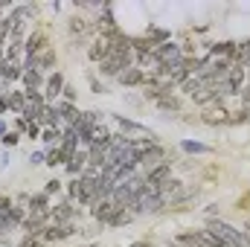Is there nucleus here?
Returning a JSON list of instances; mask_svg holds the SVG:
<instances>
[{
	"mask_svg": "<svg viewBox=\"0 0 250 247\" xmlns=\"http://www.w3.org/2000/svg\"><path fill=\"white\" fill-rule=\"evenodd\" d=\"M67 195H70V201H76L82 206H93V201H96V195H93V178H84V175L73 178L70 186H67Z\"/></svg>",
	"mask_w": 250,
	"mask_h": 247,
	"instance_id": "1",
	"label": "nucleus"
},
{
	"mask_svg": "<svg viewBox=\"0 0 250 247\" xmlns=\"http://www.w3.org/2000/svg\"><path fill=\"white\" fill-rule=\"evenodd\" d=\"M73 233H76L73 224H47V227L38 233V239H41V242H64V239H70Z\"/></svg>",
	"mask_w": 250,
	"mask_h": 247,
	"instance_id": "2",
	"label": "nucleus"
},
{
	"mask_svg": "<svg viewBox=\"0 0 250 247\" xmlns=\"http://www.w3.org/2000/svg\"><path fill=\"white\" fill-rule=\"evenodd\" d=\"M146 175V184L154 186V189H160V186L166 184V181H172V163H157L154 169H148V172H143Z\"/></svg>",
	"mask_w": 250,
	"mask_h": 247,
	"instance_id": "3",
	"label": "nucleus"
},
{
	"mask_svg": "<svg viewBox=\"0 0 250 247\" xmlns=\"http://www.w3.org/2000/svg\"><path fill=\"white\" fill-rule=\"evenodd\" d=\"M62 93H64V76L56 70V73H50L47 82H44V99H47V105H53V99L59 102Z\"/></svg>",
	"mask_w": 250,
	"mask_h": 247,
	"instance_id": "4",
	"label": "nucleus"
},
{
	"mask_svg": "<svg viewBox=\"0 0 250 247\" xmlns=\"http://www.w3.org/2000/svg\"><path fill=\"white\" fill-rule=\"evenodd\" d=\"M50 212H53V221H56V224H70V221L79 215V209L73 206V201H64L59 206H53Z\"/></svg>",
	"mask_w": 250,
	"mask_h": 247,
	"instance_id": "5",
	"label": "nucleus"
},
{
	"mask_svg": "<svg viewBox=\"0 0 250 247\" xmlns=\"http://www.w3.org/2000/svg\"><path fill=\"white\" fill-rule=\"evenodd\" d=\"M21 79H23V84H26V93L41 90V87H44V82H47V79H44V73H41V70H35V67H26Z\"/></svg>",
	"mask_w": 250,
	"mask_h": 247,
	"instance_id": "6",
	"label": "nucleus"
},
{
	"mask_svg": "<svg viewBox=\"0 0 250 247\" xmlns=\"http://www.w3.org/2000/svg\"><path fill=\"white\" fill-rule=\"evenodd\" d=\"M108 56H111V41H105V38L99 35V38H96V41L90 44V50H87V59L99 64V62H105Z\"/></svg>",
	"mask_w": 250,
	"mask_h": 247,
	"instance_id": "7",
	"label": "nucleus"
},
{
	"mask_svg": "<svg viewBox=\"0 0 250 247\" xmlns=\"http://www.w3.org/2000/svg\"><path fill=\"white\" fill-rule=\"evenodd\" d=\"M73 160V154H67L62 145H53V148H47V163L44 166H67Z\"/></svg>",
	"mask_w": 250,
	"mask_h": 247,
	"instance_id": "8",
	"label": "nucleus"
},
{
	"mask_svg": "<svg viewBox=\"0 0 250 247\" xmlns=\"http://www.w3.org/2000/svg\"><path fill=\"white\" fill-rule=\"evenodd\" d=\"M120 84H125V87L146 84V70H140V67H131V70H125L123 76H120Z\"/></svg>",
	"mask_w": 250,
	"mask_h": 247,
	"instance_id": "9",
	"label": "nucleus"
},
{
	"mask_svg": "<svg viewBox=\"0 0 250 247\" xmlns=\"http://www.w3.org/2000/svg\"><path fill=\"white\" fill-rule=\"evenodd\" d=\"M56 108H59L62 120L67 123V128H70V125H76V123H79V117H82V114H79V108H76L73 102H56Z\"/></svg>",
	"mask_w": 250,
	"mask_h": 247,
	"instance_id": "10",
	"label": "nucleus"
},
{
	"mask_svg": "<svg viewBox=\"0 0 250 247\" xmlns=\"http://www.w3.org/2000/svg\"><path fill=\"white\" fill-rule=\"evenodd\" d=\"M204 90H209V87H207V84H204V79H198V76H189L187 82H184V93L192 96V99H198Z\"/></svg>",
	"mask_w": 250,
	"mask_h": 247,
	"instance_id": "11",
	"label": "nucleus"
},
{
	"mask_svg": "<svg viewBox=\"0 0 250 247\" xmlns=\"http://www.w3.org/2000/svg\"><path fill=\"white\" fill-rule=\"evenodd\" d=\"M38 123L47 125V128H59V123H62V114H59V108H56V105H47V108L41 111Z\"/></svg>",
	"mask_w": 250,
	"mask_h": 247,
	"instance_id": "12",
	"label": "nucleus"
},
{
	"mask_svg": "<svg viewBox=\"0 0 250 247\" xmlns=\"http://www.w3.org/2000/svg\"><path fill=\"white\" fill-rule=\"evenodd\" d=\"M32 67L41 70V73H44V70H53V67H56V50H44L41 56H35V59H32Z\"/></svg>",
	"mask_w": 250,
	"mask_h": 247,
	"instance_id": "13",
	"label": "nucleus"
},
{
	"mask_svg": "<svg viewBox=\"0 0 250 247\" xmlns=\"http://www.w3.org/2000/svg\"><path fill=\"white\" fill-rule=\"evenodd\" d=\"M53 206H50V195L47 192H38V195H32L29 198V212H50Z\"/></svg>",
	"mask_w": 250,
	"mask_h": 247,
	"instance_id": "14",
	"label": "nucleus"
},
{
	"mask_svg": "<svg viewBox=\"0 0 250 247\" xmlns=\"http://www.w3.org/2000/svg\"><path fill=\"white\" fill-rule=\"evenodd\" d=\"M23 76V67H18V64H3V70H0V82H15V79H21Z\"/></svg>",
	"mask_w": 250,
	"mask_h": 247,
	"instance_id": "15",
	"label": "nucleus"
},
{
	"mask_svg": "<svg viewBox=\"0 0 250 247\" xmlns=\"http://www.w3.org/2000/svg\"><path fill=\"white\" fill-rule=\"evenodd\" d=\"M6 99H9V111L23 114V108H26V90H23V93H9Z\"/></svg>",
	"mask_w": 250,
	"mask_h": 247,
	"instance_id": "16",
	"label": "nucleus"
},
{
	"mask_svg": "<svg viewBox=\"0 0 250 247\" xmlns=\"http://www.w3.org/2000/svg\"><path fill=\"white\" fill-rule=\"evenodd\" d=\"M233 64H239V67H250V41L239 44V50H236V59H233Z\"/></svg>",
	"mask_w": 250,
	"mask_h": 247,
	"instance_id": "17",
	"label": "nucleus"
},
{
	"mask_svg": "<svg viewBox=\"0 0 250 247\" xmlns=\"http://www.w3.org/2000/svg\"><path fill=\"white\" fill-rule=\"evenodd\" d=\"M62 134H64V131H59V128H44V131H41V140L53 148V145H59V143H62Z\"/></svg>",
	"mask_w": 250,
	"mask_h": 247,
	"instance_id": "18",
	"label": "nucleus"
},
{
	"mask_svg": "<svg viewBox=\"0 0 250 247\" xmlns=\"http://www.w3.org/2000/svg\"><path fill=\"white\" fill-rule=\"evenodd\" d=\"M157 108L160 111H181V102H178V96H160Z\"/></svg>",
	"mask_w": 250,
	"mask_h": 247,
	"instance_id": "19",
	"label": "nucleus"
},
{
	"mask_svg": "<svg viewBox=\"0 0 250 247\" xmlns=\"http://www.w3.org/2000/svg\"><path fill=\"white\" fill-rule=\"evenodd\" d=\"M120 128L123 131H128V134H140V137H146V128L140 123H131V120H125V117H120Z\"/></svg>",
	"mask_w": 250,
	"mask_h": 247,
	"instance_id": "20",
	"label": "nucleus"
},
{
	"mask_svg": "<svg viewBox=\"0 0 250 247\" xmlns=\"http://www.w3.org/2000/svg\"><path fill=\"white\" fill-rule=\"evenodd\" d=\"M184 148L192 151V154H209V145H201V143H192V140H184Z\"/></svg>",
	"mask_w": 250,
	"mask_h": 247,
	"instance_id": "21",
	"label": "nucleus"
},
{
	"mask_svg": "<svg viewBox=\"0 0 250 247\" xmlns=\"http://www.w3.org/2000/svg\"><path fill=\"white\" fill-rule=\"evenodd\" d=\"M70 32H73V35H76V32L84 35V32H87V23H84L82 18H73V21H70Z\"/></svg>",
	"mask_w": 250,
	"mask_h": 247,
	"instance_id": "22",
	"label": "nucleus"
},
{
	"mask_svg": "<svg viewBox=\"0 0 250 247\" xmlns=\"http://www.w3.org/2000/svg\"><path fill=\"white\" fill-rule=\"evenodd\" d=\"M12 227H15V224H12L9 212H0V236H3V233H12Z\"/></svg>",
	"mask_w": 250,
	"mask_h": 247,
	"instance_id": "23",
	"label": "nucleus"
},
{
	"mask_svg": "<svg viewBox=\"0 0 250 247\" xmlns=\"http://www.w3.org/2000/svg\"><path fill=\"white\" fill-rule=\"evenodd\" d=\"M29 160L35 166H41V163H47V151H35V154H29Z\"/></svg>",
	"mask_w": 250,
	"mask_h": 247,
	"instance_id": "24",
	"label": "nucleus"
},
{
	"mask_svg": "<svg viewBox=\"0 0 250 247\" xmlns=\"http://www.w3.org/2000/svg\"><path fill=\"white\" fill-rule=\"evenodd\" d=\"M0 143H3V145H9V148H12V145H18V134H12V131H9V134H6V137H3V140H0Z\"/></svg>",
	"mask_w": 250,
	"mask_h": 247,
	"instance_id": "25",
	"label": "nucleus"
},
{
	"mask_svg": "<svg viewBox=\"0 0 250 247\" xmlns=\"http://www.w3.org/2000/svg\"><path fill=\"white\" fill-rule=\"evenodd\" d=\"M44 192H47V195H56V192H62V184H59V181H50Z\"/></svg>",
	"mask_w": 250,
	"mask_h": 247,
	"instance_id": "26",
	"label": "nucleus"
},
{
	"mask_svg": "<svg viewBox=\"0 0 250 247\" xmlns=\"http://www.w3.org/2000/svg\"><path fill=\"white\" fill-rule=\"evenodd\" d=\"M64 102H76V90L70 84H64Z\"/></svg>",
	"mask_w": 250,
	"mask_h": 247,
	"instance_id": "27",
	"label": "nucleus"
},
{
	"mask_svg": "<svg viewBox=\"0 0 250 247\" xmlns=\"http://www.w3.org/2000/svg\"><path fill=\"white\" fill-rule=\"evenodd\" d=\"M6 111H9V99L3 96V99H0V114H6Z\"/></svg>",
	"mask_w": 250,
	"mask_h": 247,
	"instance_id": "28",
	"label": "nucleus"
},
{
	"mask_svg": "<svg viewBox=\"0 0 250 247\" xmlns=\"http://www.w3.org/2000/svg\"><path fill=\"white\" fill-rule=\"evenodd\" d=\"M6 134H9V131H6V123H3V120H0V140H3V137H6Z\"/></svg>",
	"mask_w": 250,
	"mask_h": 247,
	"instance_id": "29",
	"label": "nucleus"
},
{
	"mask_svg": "<svg viewBox=\"0 0 250 247\" xmlns=\"http://www.w3.org/2000/svg\"><path fill=\"white\" fill-rule=\"evenodd\" d=\"M134 247H154V245H146V242H140V245H134Z\"/></svg>",
	"mask_w": 250,
	"mask_h": 247,
	"instance_id": "30",
	"label": "nucleus"
},
{
	"mask_svg": "<svg viewBox=\"0 0 250 247\" xmlns=\"http://www.w3.org/2000/svg\"><path fill=\"white\" fill-rule=\"evenodd\" d=\"M0 99H3V82H0Z\"/></svg>",
	"mask_w": 250,
	"mask_h": 247,
	"instance_id": "31",
	"label": "nucleus"
},
{
	"mask_svg": "<svg viewBox=\"0 0 250 247\" xmlns=\"http://www.w3.org/2000/svg\"><path fill=\"white\" fill-rule=\"evenodd\" d=\"M248 70H250V67H248Z\"/></svg>",
	"mask_w": 250,
	"mask_h": 247,
	"instance_id": "32",
	"label": "nucleus"
}]
</instances>
